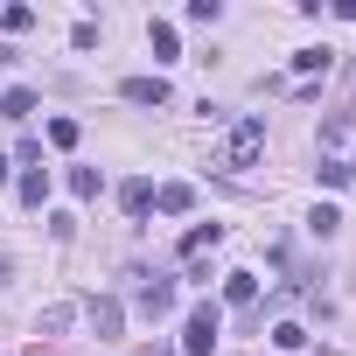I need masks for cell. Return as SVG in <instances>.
Wrapping results in <instances>:
<instances>
[{
    "mask_svg": "<svg viewBox=\"0 0 356 356\" xmlns=\"http://www.w3.org/2000/svg\"><path fill=\"white\" fill-rule=\"evenodd\" d=\"M259 154H266V119H238V126L224 133V147H217V168H224V175H245Z\"/></svg>",
    "mask_w": 356,
    "mask_h": 356,
    "instance_id": "cell-1",
    "label": "cell"
},
{
    "mask_svg": "<svg viewBox=\"0 0 356 356\" xmlns=\"http://www.w3.org/2000/svg\"><path fill=\"white\" fill-rule=\"evenodd\" d=\"M217 321H224L217 300H203V307L189 314V328H182V356H210V349H217Z\"/></svg>",
    "mask_w": 356,
    "mask_h": 356,
    "instance_id": "cell-2",
    "label": "cell"
},
{
    "mask_svg": "<svg viewBox=\"0 0 356 356\" xmlns=\"http://www.w3.org/2000/svg\"><path fill=\"white\" fill-rule=\"evenodd\" d=\"M119 98H126V105H168L175 91H168V77H126Z\"/></svg>",
    "mask_w": 356,
    "mask_h": 356,
    "instance_id": "cell-3",
    "label": "cell"
},
{
    "mask_svg": "<svg viewBox=\"0 0 356 356\" xmlns=\"http://www.w3.org/2000/svg\"><path fill=\"white\" fill-rule=\"evenodd\" d=\"M217 245H224V224H196V231L182 238V259H189V266H203Z\"/></svg>",
    "mask_w": 356,
    "mask_h": 356,
    "instance_id": "cell-4",
    "label": "cell"
},
{
    "mask_svg": "<svg viewBox=\"0 0 356 356\" xmlns=\"http://www.w3.org/2000/svg\"><path fill=\"white\" fill-rule=\"evenodd\" d=\"M168 307H175V280H147V286H140V314H147V321H161Z\"/></svg>",
    "mask_w": 356,
    "mask_h": 356,
    "instance_id": "cell-5",
    "label": "cell"
},
{
    "mask_svg": "<svg viewBox=\"0 0 356 356\" xmlns=\"http://www.w3.org/2000/svg\"><path fill=\"white\" fill-rule=\"evenodd\" d=\"M189 203H196V189H189V182H168V189H154V210H168V217H182Z\"/></svg>",
    "mask_w": 356,
    "mask_h": 356,
    "instance_id": "cell-6",
    "label": "cell"
},
{
    "mask_svg": "<svg viewBox=\"0 0 356 356\" xmlns=\"http://www.w3.org/2000/svg\"><path fill=\"white\" fill-rule=\"evenodd\" d=\"M119 203H126V217H147V210H154V182H126Z\"/></svg>",
    "mask_w": 356,
    "mask_h": 356,
    "instance_id": "cell-7",
    "label": "cell"
},
{
    "mask_svg": "<svg viewBox=\"0 0 356 356\" xmlns=\"http://www.w3.org/2000/svg\"><path fill=\"white\" fill-rule=\"evenodd\" d=\"M224 300H231V307H252V300H259V280H252V273H231V280H224Z\"/></svg>",
    "mask_w": 356,
    "mask_h": 356,
    "instance_id": "cell-8",
    "label": "cell"
},
{
    "mask_svg": "<svg viewBox=\"0 0 356 356\" xmlns=\"http://www.w3.org/2000/svg\"><path fill=\"white\" fill-rule=\"evenodd\" d=\"M91 328L98 335H119V300H91Z\"/></svg>",
    "mask_w": 356,
    "mask_h": 356,
    "instance_id": "cell-9",
    "label": "cell"
},
{
    "mask_svg": "<svg viewBox=\"0 0 356 356\" xmlns=\"http://www.w3.org/2000/svg\"><path fill=\"white\" fill-rule=\"evenodd\" d=\"M22 203H49V175H42V168L22 175Z\"/></svg>",
    "mask_w": 356,
    "mask_h": 356,
    "instance_id": "cell-10",
    "label": "cell"
},
{
    "mask_svg": "<svg viewBox=\"0 0 356 356\" xmlns=\"http://www.w3.org/2000/svg\"><path fill=\"white\" fill-rule=\"evenodd\" d=\"M70 196H77V203L98 196V168H70Z\"/></svg>",
    "mask_w": 356,
    "mask_h": 356,
    "instance_id": "cell-11",
    "label": "cell"
},
{
    "mask_svg": "<svg viewBox=\"0 0 356 356\" xmlns=\"http://www.w3.org/2000/svg\"><path fill=\"white\" fill-rule=\"evenodd\" d=\"M35 112V91H8V98H0V119H29Z\"/></svg>",
    "mask_w": 356,
    "mask_h": 356,
    "instance_id": "cell-12",
    "label": "cell"
},
{
    "mask_svg": "<svg viewBox=\"0 0 356 356\" xmlns=\"http://www.w3.org/2000/svg\"><path fill=\"white\" fill-rule=\"evenodd\" d=\"M0 29H8V35H29V29H35V8H8V15H0Z\"/></svg>",
    "mask_w": 356,
    "mask_h": 356,
    "instance_id": "cell-13",
    "label": "cell"
},
{
    "mask_svg": "<svg viewBox=\"0 0 356 356\" xmlns=\"http://www.w3.org/2000/svg\"><path fill=\"white\" fill-rule=\"evenodd\" d=\"M147 42H154V56H175V29L168 22H147Z\"/></svg>",
    "mask_w": 356,
    "mask_h": 356,
    "instance_id": "cell-14",
    "label": "cell"
},
{
    "mask_svg": "<svg viewBox=\"0 0 356 356\" xmlns=\"http://www.w3.org/2000/svg\"><path fill=\"white\" fill-rule=\"evenodd\" d=\"M49 147H77V119H49Z\"/></svg>",
    "mask_w": 356,
    "mask_h": 356,
    "instance_id": "cell-15",
    "label": "cell"
},
{
    "mask_svg": "<svg viewBox=\"0 0 356 356\" xmlns=\"http://www.w3.org/2000/svg\"><path fill=\"white\" fill-rule=\"evenodd\" d=\"M273 342H280V349H300V342H307V328H300V321H280V328H273Z\"/></svg>",
    "mask_w": 356,
    "mask_h": 356,
    "instance_id": "cell-16",
    "label": "cell"
},
{
    "mask_svg": "<svg viewBox=\"0 0 356 356\" xmlns=\"http://www.w3.org/2000/svg\"><path fill=\"white\" fill-rule=\"evenodd\" d=\"M70 314H77V307H49V314H42L35 328H42V335H56V328H70Z\"/></svg>",
    "mask_w": 356,
    "mask_h": 356,
    "instance_id": "cell-17",
    "label": "cell"
},
{
    "mask_svg": "<svg viewBox=\"0 0 356 356\" xmlns=\"http://www.w3.org/2000/svg\"><path fill=\"white\" fill-rule=\"evenodd\" d=\"M0 182H8V154H0Z\"/></svg>",
    "mask_w": 356,
    "mask_h": 356,
    "instance_id": "cell-18",
    "label": "cell"
},
{
    "mask_svg": "<svg viewBox=\"0 0 356 356\" xmlns=\"http://www.w3.org/2000/svg\"><path fill=\"white\" fill-rule=\"evenodd\" d=\"M349 175H356V168H349Z\"/></svg>",
    "mask_w": 356,
    "mask_h": 356,
    "instance_id": "cell-19",
    "label": "cell"
}]
</instances>
